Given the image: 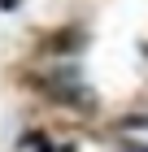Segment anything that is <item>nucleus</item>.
I'll list each match as a JSON object with an SVG mask.
<instances>
[{
    "instance_id": "nucleus-1",
    "label": "nucleus",
    "mask_w": 148,
    "mask_h": 152,
    "mask_svg": "<svg viewBox=\"0 0 148 152\" xmlns=\"http://www.w3.org/2000/svg\"><path fill=\"white\" fill-rule=\"evenodd\" d=\"M122 152H148V143H126Z\"/></svg>"
}]
</instances>
